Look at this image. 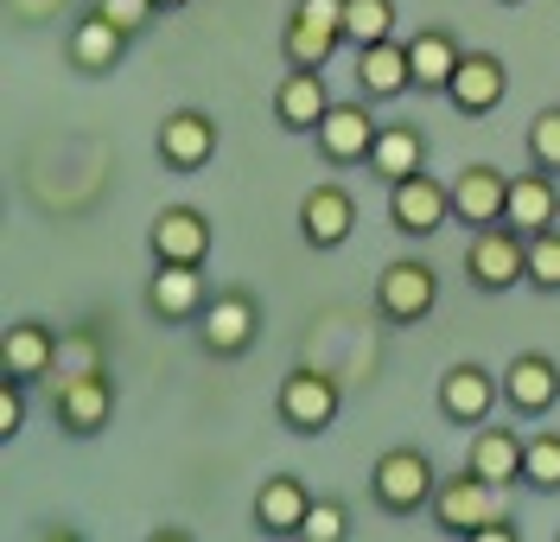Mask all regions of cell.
<instances>
[{"label":"cell","mask_w":560,"mask_h":542,"mask_svg":"<svg viewBox=\"0 0 560 542\" xmlns=\"http://www.w3.org/2000/svg\"><path fill=\"white\" fill-rule=\"evenodd\" d=\"M458 38L446 33V26H420L415 38H408V65H415V90H440L446 96V83H453L458 71Z\"/></svg>","instance_id":"4316f807"},{"label":"cell","mask_w":560,"mask_h":542,"mask_svg":"<svg viewBox=\"0 0 560 542\" xmlns=\"http://www.w3.org/2000/svg\"><path fill=\"white\" fill-rule=\"evenodd\" d=\"M121 51H128V33L108 20L103 7H90V13L77 20V33H70V65L83 77H108L121 65Z\"/></svg>","instance_id":"7402d4cb"},{"label":"cell","mask_w":560,"mask_h":542,"mask_svg":"<svg viewBox=\"0 0 560 542\" xmlns=\"http://www.w3.org/2000/svg\"><path fill=\"white\" fill-rule=\"evenodd\" d=\"M357 83H363V96H370V103H388V96L415 90L408 45H401V38H376V45H363V51H357Z\"/></svg>","instance_id":"603a6c76"},{"label":"cell","mask_w":560,"mask_h":542,"mask_svg":"<svg viewBox=\"0 0 560 542\" xmlns=\"http://www.w3.org/2000/svg\"><path fill=\"white\" fill-rule=\"evenodd\" d=\"M528 288L560 293V230H555V223L528 237Z\"/></svg>","instance_id":"f546056e"},{"label":"cell","mask_w":560,"mask_h":542,"mask_svg":"<svg viewBox=\"0 0 560 542\" xmlns=\"http://www.w3.org/2000/svg\"><path fill=\"white\" fill-rule=\"evenodd\" d=\"M497 402H503V377H490L485 364H453L440 377V415L453 428H485Z\"/></svg>","instance_id":"7c38bea8"},{"label":"cell","mask_w":560,"mask_h":542,"mask_svg":"<svg viewBox=\"0 0 560 542\" xmlns=\"http://www.w3.org/2000/svg\"><path fill=\"white\" fill-rule=\"evenodd\" d=\"M20 428H26V383L7 377V383H0V440H13Z\"/></svg>","instance_id":"836d02e7"},{"label":"cell","mask_w":560,"mask_h":542,"mask_svg":"<svg viewBox=\"0 0 560 542\" xmlns=\"http://www.w3.org/2000/svg\"><path fill=\"white\" fill-rule=\"evenodd\" d=\"M306 542H345L350 537V510L338 505V498H313V510H306V530H300Z\"/></svg>","instance_id":"1f68e13d"},{"label":"cell","mask_w":560,"mask_h":542,"mask_svg":"<svg viewBox=\"0 0 560 542\" xmlns=\"http://www.w3.org/2000/svg\"><path fill=\"white\" fill-rule=\"evenodd\" d=\"M275 408L293 434H325L338 422V377H325V370H293V377L280 383Z\"/></svg>","instance_id":"8fae6325"},{"label":"cell","mask_w":560,"mask_h":542,"mask_svg":"<svg viewBox=\"0 0 560 542\" xmlns=\"http://www.w3.org/2000/svg\"><path fill=\"white\" fill-rule=\"evenodd\" d=\"M153 243V262H205L210 255V217L198 205H166L147 230Z\"/></svg>","instance_id":"2e32d148"},{"label":"cell","mask_w":560,"mask_h":542,"mask_svg":"<svg viewBox=\"0 0 560 542\" xmlns=\"http://www.w3.org/2000/svg\"><path fill=\"white\" fill-rule=\"evenodd\" d=\"M510 96V65L497 58V51H465L458 58V71H453V83H446V103L458 108V115H490V108Z\"/></svg>","instance_id":"5bb4252c"},{"label":"cell","mask_w":560,"mask_h":542,"mask_svg":"<svg viewBox=\"0 0 560 542\" xmlns=\"http://www.w3.org/2000/svg\"><path fill=\"white\" fill-rule=\"evenodd\" d=\"M363 166H370L383 185L408 180V173L427 166V135H420L415 122H383V135H376V147H370V160H363Z\"/></svg>","instance_id":"d4e9b609"},{"label":"cell","mask_w":560,"mask_h":542,"mask_svg":"<svg viewBox=\"0 0 560 542\" xmlns=\"http://www.w3.org/2000/svg\"><path fill=\"white\" fill-rule=\"evenodd\" d=\"M160 7H166V13H178V7H191V0H160Z\"/></svg>","instance_id":"d590c367"},{"label":"cell","mask_w":560,"mask_h":542,"mask_svg":"<svg viewBox=\"0 0 560 542\" xmlns=\"http://www.w3.org/2000/svg\"><path fill=\"white\" fill-rule=\"evenodd\" d=\"M503 510V485H490L485 472H453L440 492H433V523H440V537H478L490 517Z\"/></svg>","instance_id":"5b68a950"},{"label":"cell","mask_w":560,"mask_h":542,"mask_svg":"<svg viewBox=\"0 0 560 542\" xmlns=\"http://www.w3.org/2000/svg\"><path fill=\"white\" fill-rule=\"evenodd\" d=\"M350 230H357V198H350L345 185H313L300 198V237L313 250H338Z\"/></svg>","instance_id":"ac0fdd59"},{"label":"cell","mask_w":560,"mask_h":542,"mask_svg":"<svg viewBox=\"0 0 560 542\" xmlns=\"http://www.w3.org/2000/svg\"><path fill=\"white\" fill-rule=\"evenodd\" d=\"M376 135H383V122H376V108L370 103H331L325 108V122L313 128L318 153L331 160V166H357V160H370V147H376Z\"/></svg>","instance_id":"9c48e42d"},{"label":"cell","mask_w":560,"mask_h":542,"mask_svg":"<svg viewBox=\"0 0 560 542\" xmlns=\"http://www.w3.org/2000/svg\"><path fill=\"white\" fill-rule=\"evenodd\" d=\"M503 211H510V173L490 166V160L458 166V180H453V217L458 223L490 230V223H503Z\"/></svg>","instance_id":"4fadbf2b"},{"label":"cell","mask_w":560,"mask_h":542,"mask_svg":"<svg viewBox=\"0 0 560 542\" xmlns=\"http://www.w3.org/2000/svg\"><path fill=\"white\" fill-rule=\"evenodd\" d=\"M96 7H103V13H108V20H115V26H121L128 38H135L140 26H153V20L166 13L160 0H96Z\"/></svg>","instance_id":"d6a6232c"},{"label":"cell","mask_w":560,"mask_h":542,"mask_svg":"<svg viewBox=\"0 0 560 542\" xmlns=\"http://www.w3.org/2000/svg\"><path fill=\"white\" fill-rule=\"evenodd\" d=\"M555 217H560V192H555V173L548 166H528V173L510 180V211H503V223H516L523 237H535Z\"/></svg>","instance_id":"cb8c5ba5"},{"label":"cell","mask_w":560,"mask_h":542,"mask_svg":"<svg viewBox=\"0 0 560 542\" xmlns=\"http://www.w3.org/2000/svg\"><path fill=\"white\" fill-rule=\"evenodd\" d=\"M503 402H510L516 415H548L560 402V364L548 358V351L510 358V370H503Z\"/></svg>","instance_id":"e0dca14e"},{"label":"cell","mask_w":560,"mask_h":542,"mask_svg":"<svg viewBox=\"0 0 560 542\" xmlns=\"http://www.w3.org/2000/svg\"><path fill=\"white\" fill-rule=\"evenodd\" d=\"M51 402H58V428L77 434V440H90V434H103L108 415H115V383H108L103 364H77V370L58 377Z\"/></svg>","instance_id":"7a4b0ae2"},{"label":"cell","mask_w":560,"mask_h":542,"mask_svg":"<svg viewBox=\"0 0 560 542\" xmlns=\"http://www.w3.org/2000/svg\"><path fill=\"white\" fill-rule=\"evenodd\" d=\"M433 492H440V478H433V460L420 447H388L370 466V498L388 517H415L420 505H433Z\"/></svg>","instance_id":"6da1fadb"},{"label":"cell","mask_w":560,"mask_h":542,"mask_svg":"<svg viewBox=\"0 0 560 542\" xmlns=\"http://www.w3.org/2000/svg\"><path fill=\"white\" fill-rule=\"evenodd\" d=\"M503 7H523V0H503Z\"/></svg>","instance_id":"8d00e7d4"},{"label":"cell","mask_w":560,"mask_h":542,"mask_svg":"<svg viewBox=\"0 0 560 542\" xmlns=\"http://www.w3.org/2000/svg\"><path fill=\"white\" fill-rule=\"evenodd\" d=\"M255 338H261V300L243 288L210 293V307L198 313V345L210 358H243V351H255Z\"/></svg>","instance_id":"3957f363"},{"label":"cell","mask_w":560,"mask_h":542,"mask_svg":"<svg viewBox=\"0 0 560 542\" xmlns=\"http://www.w3.org/2000/svg\"><path fill=\"white\" fill-rule=\"evenodd\" d=\"M306 510H313L306 478L275 472V478L255 492V530H261V537H300V530H306Z\"/></svg>","instance_id":"ffe728a7"},{"label":"cell","mask_w":560,"mask_h":542,"mask_svg":"<svg viewBox=\"0 0 560 542\" xmlns=\"http://www.w3.org/2000/svg\"><path fill=\"white\" fill-rule=\"evenodd\" d=\"M147 307L160 325H191L210 307L205 293V262H160L147 281Z\"/></svg>","instance_id":"30bf717a"},{"label":"cell","mask_w":560,"mask_h":542,"mask_svg":"<svg viewBox=\"0 0 560 542\" xmlns=\"http://www.w3.org/2000/svg\"><path fill=\"white\" fill-rule=\"evenodd\" d=\"M528 160L548 166V173H560V103L541 108V115L528 122Z\"/></svg>","instance_id":"4dcf8cb0"},{"label":"cell","mask_w":560,"mask_h":542,"mask_svg":"<svg viewBox=\"0 0 560 542\" xmlns=\"http://www.w3.org/2000/svg\"><path fill=\"white\" fill-rule=\"evenodd\" d=\"M338 45H345V0H293V20H287V65L325 71Z\"/></svg>","instance_id":"8992f818"},{"label":"cell","mask_w":560,"mask_h":542,"mask_svg":"<svg viewBox=\"0 0 560 542\" xmlns=\"http://www.w3.org/2000/svg\"><path fill=\"white\" fill-rule=\"evenodd\" d=\"M446 217H453V185H440L427 166L388 185V223H395L401 237H433Z\"/></svg>","instance_id":"ba28073f"},{"label":"cell","mask_w":560,"mask_h":542,"mask_svg":"<svg viewBox=\"0 0 560 542\" xmlns=\"http://www.w3.org/2000/svg\"><path fill=\"white\" fill-rule=\"evenodd\" d=\"M478 537H485V542H516V517H510V510H497Z\"/></svg>","instance_id":"e575fe53"},{"label":"cell","mask_w":560,"mask_h":542,"mask_svg":"<svg viewBox=\"0 0 560 542\" xmlns=\"http://www.w3.org/2000/svg\"><path fill=\"white\" fill-rule=\"evenodd\" d=\"M395 38V0H345V45H376Z\"/></svg>","instance_id":"83f0119b"},{"label":"cell","mask_w":560,"mask_h":542,"mask_svg":"<svg viewBox=\"0 0 560 542\" xmlns=\"http://www.w3.org/2000/svg\"><path fill=\"white\" fill-rule=\"evenodd\" d=\"M523 453H528V440L516 428H478L471 434V460H465V466L471 472H485L490 485H503V492H510V485H516V478H523Z\"/></svg>","instance_id":"484cf974"},{"label":"cell","mask_w":560,"mask_h":542,"mask_svg":"<svg viewBox=\"0 0 560 542\" xmlns=\"http://www.w3.org/2000/svg\"><path fill=\"white\" fill-rule=\"evenodd\" d=\"M440 307V275L427 268V262H388L383 275H376V313L388 325H420L427 313Z\"/></svg>","instance_id":"52a82bcc"},{"label":"cell","mask_w":560,"mask_h":542,"mask_svg":"<svg viewBox=\"0 0 560 542\" xmlns=\"http://www.w3.org/2000/svg\"><path fill=\"white\" fill-rule=\"evenodd\" d=\"M325 108H331V90H325V77L318 71H293L280 77L275 90V122L287 128V135H313L318 122H325Z\"/></svg>","instance_id":"44dd1931"},{"label":"cell","mask_w":560,"mask_h":542,"mask_svg":"<svg viewBox=\"0 0 560 542\" xmlns=\"http://www.w3.org/2000/svg\"><path fill=\"white\" fill-rule=\"evenodd\" d=\"M523 485L528 492H560V434H528Z\"/></svg>","instance_id":"f1b7e54d"},{"label":"cell","mask_w":560,"mask_h":542,"mask_svg":"<svg viewBox=\"0 0 560 542\" xmlns=\"http://www.w3.org/2000/svg\"><path fill=\"white\" fill-rule=\"evenodd\" d=\"M465 275H471V288H485V293H510L516 281H528V237L516 223L478 230L471 250H465Z\"/></svg>","instance_id":"277c9868"},{"label":"cell","mask_w":560,"mask_h":542,"mask_svg":"<svg viewBox=\"0 0 560 542\" xmlns=\"http://www.w3.org/2000/svg\"><path fill=\"white\" fill-rule=\"evenodd\" d=\"M51 364H58V332H51V325L45 320L7 325V338H0V370H7V377L38 383V377H51Z\"/></svg>","instance_id":"d6986e66"},{"label":"cell","mask_w":560,"mask_h":542,"mask_svg":"<svg viewBox=\"0 0 560 542\" xmlns=\"http://www.w3.org/2000/svg\"><path fill=\"white\" fill-rule=\"evenodd\" d=\"M210 153H217V122H210L205 108H173L160 122V160L173 173H205Z\"/></svg>","instance_id":"9a60e30c"}]
</instances>
